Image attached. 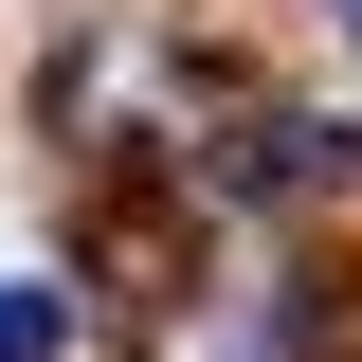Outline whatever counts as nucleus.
<instances>
[{"instance_id":"f257e3e1","label":"nucleus","mask_w":362,"mask_h":362,"mask_svg":"<svg viewBox=\"0 0 362 362\" xmlns=\"http://www.w3.org/2000/svg\"><path fill=\"white\" fill-rule=\"evenodd\" d=\"M344 163H362V127H326V109H254V145H218L235 199H308V181H344Z\"/></svg>"},{"instance_id":"7ed1b4c3","label":"nucleus","mask_w":362,"mask_h":362,"mask_svg":"<svg viewBox=\"0 0 362 362\" xmlns=\"http://www.w3.org/2000/svg\"><path fill=\"white\" fill-rule=\"evenodd\" d=\"M308 18H326V37H344V54H362V0H308Z\"/></svg>"},{"instance_id":"f03ea898","label":"nucleus","mask_w":362,"mask_h":362,"mask_svg":"<svg viewBox=\"0 0 362 362\" xmlns=\"http://www.w3.org/2000/svg\"><path fill=\"white\" fill-rule=\"evenodd\" d=\"M0 362H73V290L54 272H0Z\"/></svg>"}]
</instances>
